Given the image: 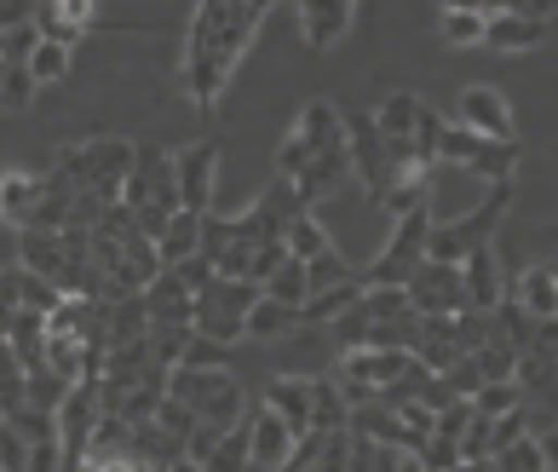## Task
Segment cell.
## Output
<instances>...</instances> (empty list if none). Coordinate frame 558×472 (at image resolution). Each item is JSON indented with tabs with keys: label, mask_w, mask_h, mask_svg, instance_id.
Wrapping results in <instances>:
<instances>
[{
	"label": "cell",
	"mask_w": 558,
	"mask_h": 472,
	"mask_svg": "<svg viewBox=\"0 0 558 472\" xmlns=\"http://www.w3.org/2000/svg\"><path fill=\"white\" fill-rule=\"evenodd\" d=\"M259 24H265V7H254V0H202V7L191 12L179 87L202 116L219 110V93L231 87V75H236V64H242V52H247V40H254Z\"/></svg>",
	"instance_id": "1"
},
{
	"label": "cell",
	"mask_w": 558,
	"mask_h": 472,
	"mask_svg": "<svg viewBox=\"0 0 558 472\" xmlns=\"http://www.w3.org/2000/svg\"><path fill=\"white\" fill-rule=\"evenodd\" d=\"M121 208L133 214L138 237L156 242L161 231H168V219L184 214V208H179V156L161 150V145H144V150L133 156L128 184H121Z\"/></svg>",
	"instance_id": "2"
},
{
	"label": "cell",
	"mask_w": 558,
	"mask_h": 472,
	"mask_svg": "<svg viewBox=\"0 0 558 472\" xmlns=\"http://www.w3.org/2000/svg\"><path fill=\"white\" fill-rule=\"evenodd\" d=\"M133 145L128 138H87V145H70V150H58L52 156V179L58 184H70V191H93V196H105V202H121V184H128L133 173Z\"/></svg>",
	"instance_id": "3"
},
{
	"label": "cell",
	"mask_w": 558,
	"mask_h": 472,
	"mask_svg": "<svg viewBox=\"0 0 558 472\" xmlns=\"http://www.w3.org/2000/svg\"><path fill=\"white\" fill-rule=\"evenodd\" d=\"M168 398L191 409L202 426H219V433H231L247 415V398L231 368H168Z\"/></svg>",
	"instance_id": "4"
},
{
	"label": "cell",
	"mask_w": 558,
	"mask_h": 472,
	"mask_svg": "<svg viewBox=\"0 0 558 472\" xmlns=\"http://www.w3.org/2000/svg\"><path fill=\"white\" fill-rule=\"evenodd\" d=\"M507 208H512V184H489V196L466 219H438V225H432L426 259L432 265H461L466 254L489 249L495 231H501V219H507Z\"/></svg>",
	"instance_id": "5"
},
{
	"label": "cell",
	"mask_w": 558,
	"mask_h": 472,
	"mask_svg": "<svg viewBox=\"0 0 558 472\" xmlns=\"http://www.w3.org/2000/svg\"><path fill=\"white\" fill-rule=\"evenodd\" d=\"M432 225H438V214L421 208V214H403L398 225H391L386 249L375 254V265L363 277V289H409V277L426 265V242H432Z\"/></svg>",
	"instance_id": "6"
},
{
	"label": "cell",
	"mask_w": 558,
	"mask_h": 472,
	"mask_svg": "<svg viewBox=\"0 0 558 472\" xmlns=\"http://www.w3.org/2000/svg\"><path fill=\"white\" fill-rule=\"evenodd\" d=\"M259 289L254 282H231V277H214L208 289L196 294V335L202 340H219V346H236L247 335V312H254Z\"/></svg>",
	"instance_id": "7"
},
{
	"label": "cell",
	"mask_w": 558,
	"mask_h": 472,
	"mask_svg": "<svg viewBox=\"0 0 558 472\" xmlns=\"http://www.w3.org/2000/svg\"><path fill=\"white\" fill-rule=\"evenodd\" d=\"M438 161H444V168H461V173H478V179H489V184H512L519 145H495V138H478V133H466V128H454V121H444Z\"/></svg>",
	"instance_id": "8"
},
{
	"label": "cell",
	"mask_w": 558,
	"mask_h": 472,
	"mask_svg": "<svg viewBox=\"0 0 558 472\" xmlns=\"http://www.w3.org/2000/svg\"><path fill=\"white\" fill-rule=\"evenodd\" d=\"M300 214H312V208L300 202V191H294L288 179H271V184L259 191L254 208L231 219V237H236V242H254V249H265V242H282V237H288V225H294Z\"/></svg>",
	"instance_id": "9"
},
{
	"label": "cell",
	"mask_w": 558,
	"mask_h": 472,
	"mask_svg": "<svg viewBox=\"0 0 558 472\" xmlns=\"http://www.w3.org/2000/svg\"><path fill=\"white\" fill-rule=\"evenodd\" d=\"M454 128H466L478 138H495V145H519L512 105H507V93H495V87H466L461 98H454Z\"/></svg>",
	"instance_id": "10"
},
{
	"label": "cell",
	"mask_w": 558,
	"mask_h": 472,
	"mask_svg": "<svg viewBox=\"0 0 558 472\" xmlns=\"http://www.w3.org/2000/svg\"><path fill=\"white\" fill-rule=\"evenodd\" d=\"M409 312L415 317H461L466 312V289H461V265H421L409 277Z\"/></svg>",
	"instance_id": "11"
},
{
	"label": "cell",
	"mask_w": 558,
	"mask_h": 472,
	"mask_svg": "<svg viewBox=\"0 0 558 472\" xmlns=\"http://www.w3.org/2000/svg\"><path fill=\"white\" fill-rule=\"evenodd\" d=\"M179 156V208L208 219L214 214V179H219V138H202L191 150H173Z\"/></svg>",
	"instance_id": "12"
},
{
	"label": "cell",
	"mask_w": 558,
	"mask_h": 472,
	"mask_svg": "<svg viewBox=\"0 0 558 472\" xmlns=\"http://www.w3.org/2000/svg\"><path fill=\"white\" fill-rule=\"evenodd\" d=\"M553 35V17L542 7H489V29H484V47L495 52H530V47H547Z\"/></svg>",
	"instance_id": "13"
},
{
	"label": "cell",
	"mask_w": 558,
	"mask_h": 472,
	"mask_svg": "<svg viewBox=\"0 0 558 472\" xmlns=\"http://www.w3.org/2000/svg\"><path fill=\"white\" fill-rule=\"evenodd\" d=\"M93 7L87 0H47V7H29V24L40 40H52V47H75L81 35L93 29Z\"/></svg>",
	"instance_id": "14"
},
{
	"label": "cell",
	"mask_w": 558,
	"mask_h": 472,
	"mask_svg": "<svg viewBox=\"0 0 558 472\" xmlns=\"http://www.w3.org/2000/svg\"><path fill=\"white\" fill-rule=\"evenodd\" d=\"M138 300H144V317H150V328H191V323H196V294L184 289L173 271H161Z\"/></svg>",
	"instance_id": "15"
},
{
	"label": "cell",
	"mask_w": 558,
	"mask_h": 472,
	"mask_svg": "<svg viewBox=\"0 0 558 472\" xmlns=\"http://www.w3.org/2000/svg\"><path fill=\"white\" fill-rule=\"evenodd\" d=\"M247 444H254V467H265V472H282L288 461H294V433L271 415L265 403H254L247 409Z\"/></svg>",
	"instance_id": "16"
},
{
	"label": "cell",
	"mask_w": 558,
	"mask_h": 472,
	"mask_svg": "<svg viewBox=\"0 0 558 472\" xmlns=\"http://www.w3.org/2000/svg\"><path fill=\"white\" fill-rule=\"evenodd\" d=\"M265 409H271L294 438H305L312 433V380L305 375H277L271 386H265Z\"/></svg>",
	"instance_id": "17"
},
{
	"label": "cell",
	"mask_w": 558,
	"mask_h": 472,
	"mask_svg": "<svg viewBox=\"0 0 558 472\" xmlns=\"http://www.w3.org/2000/svg\"><path fill=\"white\" fill-rule=\"evenodd\" d=\"M461 289H466V312H495L507 300L501 265H495V249H478L461 259Z\"/></svg>",
	"instance_id": "18"
},
{
	"label": "cell",
	"mask_w": 558,
	"mask_h": 472,
	"mask_svg": "<svg viewBox=\"0 0 558 472\" xmlns=\"http://www.w3.org/2000/svg\"><path fill=\"white\" fill-rule=\"evenodd\" d=\"M294 138L312 156H328V150H345V116L328 105V98H312V105L300 110V121H294Z\"/></svg>",
	"instance_id": "19"
},
{
	"label": "cell",
	"mask_w": 558,
	"mask_h": 472,
	"mask_svg": "<svg viewBox=\"0 0 558 472\" xmlns=\"http://www.w3.org/2000/svg\"><path fill=\"white\" fill-rule=\"evenodd\" d=\"M40 196H47V173H24V168L0 173V219L17 225V231H29Z\"/></svg>",
	"instance_id": "20"
},
{
	"label": "cell",
	"mask_w": 558,
	"mask_h": 472,
	"mask_svg": "<svg viewBox=\"0 0 558 472\" xmlns=\"http://www.w3.org/2000/svg\"><path fill=\"white\" fill-rule=\"evenodd\" d=\"M351 12L345 0H305L300 7V29H305V47H335V40L351 29Z\"/></svg>",
	"instance_id": "21"
},
{
	"label": "cell",
	"mask_w": 558,
	"mask_h": 472,
	"mask_svg": "<svg viewBox=\"0 0 558 472\" xmlns=\"http://www.w3.org/2000/svg\"><path fill=\"white\" fill-rule=\"evenodd\" d=\"M519 305L535 323H558V265H530L519 277Z\"/></svg>",
	"instance_id": "22"
},
{
	"label": "cell",
	"mask_w": 558,
	"mask_h": 472,
	"mask_svg": "<svg viewBox=\"0 0 558 472\" xmlns=\"http://www.w3.org/2000/svg\"><path fill=\"white\" fill-rule=\"evenodd\" d=\"M156 254H161V271H173V265L196 259V254H202V219H196V214H173L168 231L156 237Z\"/></svg>",
	"instance_id": "23"
},
{
	"label": "cell",
	"mask_w": 558,
	"mask_h": 472,
	"mask_svg": "<svg viewBox=\"0 0 558 472\" xmlns=\"http://www.w3.org/2000/svg\"><path fill=\"white\" fill-rule=\"evenodd\" d=\"M12 358L24 363V375H35V368H47V317H35V312H17L12 317Z\"/></svg>",
	"instance_id": "24"
},
{
	"label": "cell",
	"mask_w": 558,
	"mask_h": 472,
	"mask_svg": "<svg viewBox=\"0 0 558 472\" xmlns=\"http://www.w3.org/2000/svg\"><path fill=\"white\" fill-rule=\"evenodd\" d=\"M421 98L415 93H391L386 105L375 110V133L386 138V145H409V133H415V121H421Z\"/></svg>",
	"instance_id": "25"
},
{
	"label": "cell",
	"mask_w": 558,
	"mask_h": 472,
	"mask_svg": "<svg viewBox=\"0 0 558 472\" xmlns=\"http://www.w3.org/2000/svg\"><path fill=\"white\" fill-rule=\"evenodd\" d=\"M438 29H444L449 47H484L489 12H484V7H444V12H438Z\"/></svg>",
	"instance_id": "26"
},
{
	"label": "cell",
	"mask_w": 558,
	"mask_h": 472,
	"mask_svg": "<svg viewBox=\"0 0 558 472\" xmlns=\"http://www.w3.org/2000/svg\"><path fill=\"white\" fill-rule=\"evenodd\" d=\"M12 289H17V312H35V317H52L58 305H64V294L52 289L47 277L24 271V265H12Z\"/></svg>",
	"instance_id": "27"
},
{
	"label": "cell",
	"mask_w": 558,
	"mask_h": 472,
	"mask_svg": "<svg viewBox=\"0 0 558 472\" xmlns=\"http://www.w3.org/2000/svg\"><path fill=\"white\" fill-rule=\"evenodd\" d=\"M351 426V409L340 398L335 380H312V433H345Z\"/></svg>",
	"instance_id": "28"
},
{
	"label": "cell",
	"mask_w": 558,
	"mask_h": 472,
	"mask_svg": "<svg viewBox=\"0 0 558 472\" xmlns=\"http://www.w3.org/2000/svg\"><path fill=\"white\" fill-rule=\"evenodd\" d=\"M282 249H288V259H300V265H312L317 254H328L335 242H328V231H323V219L317 214H300L294 225H288V237H282Z\"/></svg>",
	"instance_id": "29"
},
{
	"label": "cell",
	"mask_w": 558,
	"mask_h": 472,
	"mask_svg": "<svg viewBox=\"0 0 558 472\" xmlns=\"http://www.w3.org/2000/svg\"><path fill=\"white\" fill-rule=\"evenodd\" d=\"M300 328V312H288V305L277 300H254V312H247V340H282V335H294Z\"/></svg>",
	"instance_id": "30"
},
{
	"label": "cell",
	"mask_w": 558,
	"mask_h": 472,
	"mask_svg": "<svg viewBox=\"0 0 558 472\" xmlns=\"http://www.w3.org/2000/svg\"><path fill=\"white\" fill-rule=\"evenodd\" d=\"M345 282H357V265H345L340 249H328V254H317L312 265H305V289H312V294L345 289ZM312 294H305V300H312Z\"/></svg>",
	"instance_id": "31"
},
{
	"label": "cell",
	"mask_w": 558,
	"mask_h": 472,
	"mask_svg": "<svg viewBox=\"0 0 558 472\" xmlns=\"http://www.w3.org/2000/svg\"><path fill=\"white\" fill-rule=\"evenodd\" d=\"M247 461H254V444H247V415L214 444V456L202 461V472H242Z\"/></svg>",
	"instance_id": "32"
},
{
	"label": "cell",
	"mask_w": 558,
	"mask_h": 472,
	"mask_svg": "<svg viewBox=\"0 0 558 472\" xmlns=\"http://www.w3.org/2000/svg\"><path fill=\"white\" fill-rule=\"evenodd\" d=\"M24 403H29V375H24V363L12 358V346L0 340V421L17 415Z\"/></svg>",
	"instance_id": "33"
},
{
	"label": "cell",
	"mask_w": 558,
	"mask_h": 472,
	"mask_svg": "<svg viewBox=\"0 0 558 472\" xmlns=\"http://www.w3.org/2000/svg\"><path fill=\"white\" fill-rule=\"evenodd\" d=\"M363 300V277L357 282H345V289H328V294H312L300 305V323H335V317H345L351 305Z\"/></svg>",
	"instance_id": "34"
},
{
	"label": "cell",
	"mask_w": 558,
	"mask_h": 472,
	"mask_svg": "<svg viewBox=\"0 0 558 472\" xmlns=\"http://www.w3.org/2000/svg\"><path fill=\"white\" fill-rule=\"evenodd\" d=\"M259 294H265V300H277V305H288V312H300L305 294H312V289H305V265H300V259H282V265H277V277L265 282Z\"/></svg>",
	"instance_id": "35"
},
{
	"label": "cell",
	"mask_w": 558,
	"mask_h": 472,
	"mask_svg": "<svg viewBox=\"0 0 558 472\" xmlns=\"http://www.w3.org/2000/svg\"><path fill=\"white\" fill-rule=\"evenodd\" d=\"M357 312L368 317V328H380V323H398V317H409V294H403V289H363Z\"/></svg>",
	"instance_id": "36"
},
{
	"label": "cell",
	"mask_w": 558,
	"mask_h": 472,
	"mask_svg": "<svg viewBox=\"0 0 558 472\" xmlns=\"http://www.w3.org/2000/svg\"><path fill=\"white\" fill-rule=\"evenodd\" d=\"M472 409H478V415H489V421H501V415H512V409H524V386H519V380L478 386V398H472Z\"/></svg>",
	"instance_id": "37"
},
{
	"label": "cell",
	"mask_w": 558,
	"mask_h": 472,
	"mask_svg": "<svg viewBox=\"0 0 558 472\" xmlns=\"http://www.w3.org/2000/svg\"><path fill=\"white\" fill-rule=\"evenodd\" d=\"M29 81L35 87H52V81H64L70 75V47H52V40H40V47L29 52Z\"/></svg>",
	"instance_id": "38"
},
{
	"label": "cell",
	"mask_w": 558,
	"mask_h": 472,
	"mask_svg": "<svg viewBox=\"0 0 558 472\" xmlns=\"http://www.w3.org/2000/svg\"><path fill=\"white\" fill-rule=\"evenodd\" d=\"M150 426H156V433H168V438H173V444L184 449V444H191V433H196L202 421H196V415H191V409H184V403L161 398V403H156V421H150Z\"/></svg>",
	"instance_id": "39"
},
{
	"label": "cell",
	"mask_w": 558,
	"mask_h": 472,
	"mask_svg": "<svg viewBox=\"0 0 558 472\" xmlns=\"http://www.w3.org/2000/svg\"><path fill=\"white\" fill-rule=\"evenodd\" d=\"M472 363H478L484 386H495V380H519V352H507L501 340H489L484 352H472Z\"/></svg>",
	"instance_id": "40"
},
{
	"label": "cell",
	"mask_w": 558,
	"mask_h": 472,
	"mask_svg": "<svg viewBox=\"0 0 558 472\" xmlns=\"http://www.w3.org/2000/svg\"><path fill=\"white\" fill-rule=\"evenodd\" d=\"M495 461V472H547V461H542V444H535V433H524L519 444H507L501 456H489Z\"/></svg>",
	"instance_id": "41"
},
{
	"label": "cell",
	"mask_w": 558,
	"mask_h": 472,
	"mask_svg": "<svg viewBox=\"0 0 558 472\" xmlns=\"http://www.w3.org/2000/svg\"><path fill=\"white\" fill-rule=\"evenodd\" d=\"M35 93H40V87L29 81L24 64H7V70H0V110H29Z\"/></svg>",
	"instance_id": "42"
},
{
	"label": "cell",
	"mask_w": 558,
	"mask_h": 472,
	"mask_svg": "<svg viewBox=\"0 0 558 472\" xmlns=\"http://www.w3.org/2000/svg\"><path fill=\"white\" fill-rule=\"evenodd\" d=\"M489 449H495V421L472 409V421L461 433V461H489Z\"/></svg>",
	"instance_id": "43"
},
{
	"label": "cell",
	"mask_w": 558,
	"mask_h": 472,
	"mask_svg": "<svg viewBox=\"0 0 558 472\" xmlns=\"http://www.w3.org/2000/svg\"><path fill=\"white\" fill-rule=\"evenodd\" d=\"M454 346H461V358L484 352L489 346V312H461L454 317Z\"/></svg>",
	"instance_id": "44"
},
{
	"label": "cell",
	"mask_w": 558,
	"mask_h": 472,
	"mask_svg": "<svg viewBox=\"0 0 558 472\" xmlns=\"http://www.w3.org/2000/svg\"><path fill=\"white\" fill-rule=\"evenodd\" d=\"M225 363H231V346L202 340V335H191V346H184V358H179V368H225Z\"/></svg>",
	"instance_id": "45"
},
{
	"label": "cell",
	"mask_w": 558,
	"mask_h": 472,
	"mask_svg": "<svg viewBox=\"0 0 558 472\" xmlns=\"http://www.w3.org/2000/svg\"><path fill=\"white\" fill-rule=\"evenodd\" d=\"M444 386H449L461 403H472V398H478V386H484V375H478V363H472V358H454V363L444 368Z\"/></svg>",
	"instance_id": "46"
},
{
	"label": "cell",
	"mask_w": 558,
	"mask_h": 472,
	"mask_svg": "<svg viewBox=\"0 0 558 472\" xmlns=\"http://www.w3.org/2000/svg\"><path fill=\"white\" fill-rule=\"evenodd\" d=\"M415 461H421L426 472H454V467H461V444H449V438H426V444L415 449Z\"/></svg>",
	"instance_id": "47"
},
{
	"label": "cell",
	"mask_w": 558,
	"mask_h": 472,
	"mask_svg": "<svg viewBox=\"0 0 558 472\" xmlns=\"http://www.w3.org/2000/svg\"><path fill=\"white\" fill-rule=\"evenodd\" d=\"M40 47V35H35V24H24V29H7L0 35V64H29V52Z\"/></svg>",
	"instance_id": "48"
},
{
	"label": "cell",
	"mask_w": 558,
	"mask_h": 472,
	"mask_svg": "<svg viewBox=\"0 0 558 472\" xmlns=\"http://www.w3.org/2000/svg\"><path fill=\"white\" fill-rule=\"evenodd\" d=\"M305 161H312V150H305V145H300V138H294V133H288V138H282V145H277V179H288V184H294V179L305 173Z\"/></svg>",
	"instance_id": "49"
},
{
	"label": "cell",
	"mask_w": 558,
	"mask_h": 472,
	"mask_svg": "<svg viewBox=\"0 0 558 472\" xmlns=\"http://www.w3.org/2000/svg\"><path fill=\"white\" fill-rule=\"evenodd\" d=\"M335 340L345 346V352H363V346H368V317L357 312V305H351L345 317H335Z\"/></svg>",
	"instance_id": "50"
},
{
	"label": "cell",
	"mask_w": 558,
	"mask_h": 472,
	"mask_svg": "<svg viewBox=\"0 0 558 472\" xmlns=\"http://www.w3.org/2000/svg\"><path fill=\"white\" fill-rule=\"evenodd\" d=\"M0 472H29V444L0 421Z\"/></svg>",
	"instance_id": "51"
},
{
	"label": "cell",
	"mask_w": 558,
	"mask_h": 472,
	"mask_svg": "<svg viewBox=\"0 0 558 472\" xmlns=\"http://www.w3.org/2000/svg\"><path fill=\"white\" fill-rule=\"evenodd\" d=\"M466 421H472V403H461V398H454L449 409H438V433H432V438H449V444H461Z\"/></svg>",
	"instance_id": "52"
},
{
	"label": "cell",
	"mask_w": 558,
	"mask_h": 472,
	"mask_svg": "<svg viewBox=\"0 0 558 472\" xmlns=\"http://www.w3.org/2000/svg\"><path fill=\"white\" fill-rule=\"evenodd\" d=\"M173 277H179V282H184V289H191V294H202V289H208V282L219 277V271H214V265H208V259L196 254V259H184V265H173Z\"/></svg>",
	"instance_id": "53"
},
{
	"label": "cell",
	"mask_w": 558,
	"mask_h": 472,
	"mask_svg": "<svg viewBox=\"0 0 558 472\" xmlns=\"http://www.w3.org/2000/svg\"><path fill=\"white\" fill-rule=\"evenodd\" d=\"M535 444H542V461H547V472H558V426H547V433H535Z\"/></svg>",
	"instance_id": "54"
},
{
	"label": "cell",
	"mask_w": 558,
	"mask_h": 472,
	"mask_svg": "<svg viewBox=\"0 0 558 472\" xmlns=\"http://www.w3.org/2000/svg\"><path fill=\"white\" fill-rule=\"evenodd\" d=\"M391 472H426V467H421L415 456H398V467H391Z\"/></svg>",
	"instance_id": "55"
},
{
	"label": "cell",
	"mask_w": 558,
	"mask_h": 472,
	"mask_svg": "<svg viewBox=\"0 0 558 472\" xmlns=\"http://www.w3.org/2000/svg\"><path fill=\"white\" fill-rule=\"evenodd\" d=\"M454 472H495V461H461Z\"/></svg>",
	"instance_id": "56"
},
{
	"label": "cell",
	"mask_w": 558,
	"mask_h": 472,
	"mask_svg": "<svg viewBox=\"0 0 558 472\" xmlns=\"http://www.w3.org/2000/svg\"><path fill=\"white\" fill-rule=\"evenodd\" d=\"M168 472H202V467H196V461H173Z\"/></svg>",
	"instance_id": "57"
},
{
	"label": "cell",
	"mask_w": 558,
	"mask_h": 472,
	"mask_svg": "<svg viewBox=\"0 0 558 472\" xmlns=\"http://www.w3.org/2000/svg\"><path fill=\"white\" fill-rule=\"evenodd\" d=\"M0 70H7V64H0Z\"/></svg>",
	"instance_id": "58"
}]
</instances>
